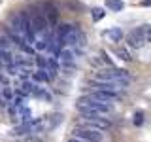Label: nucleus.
<instances>
[{
	"mask_svg": "<svg viewBox=\"0 0 151 142\" xmlns=\"http://www.w3.org/2000/svg\"><path fill=\"white\" fill-rule=\"evenodd\" d=\"M115 53L119 55V57H121L123 61H130V55H129V51H127V49H117Z\"/></svg>",
	"mask_w": 151,
	"mask_h": 142,
	"instance_id": "f3484780",
	"label": "nucleus"
},
{
	"mask_svg": "<svg viewBox=\"0 0 151 142\" xmlns=\"http://www.w3.org/2000/svg\"><path fill=\"white\" fill-rule=\"evenodd\" d=\"M142 6H151V0H145V2H142Z\"/></svg>",
	"mask_w": 151,
	"mask_h": 142,
	"instance_id": "393cba45",
	"label": "nucleus"
},
{
	"mask_svg": "<svg viewBox=\"0 0 151 142\" xmlns=\"http://www.w3.org/2000/svg\"><path fill=\"white\" fill-rule=\"evenodd\" d=\"M57 15H59V13H57V9H49V13H47V17H49L51 21H55Z\"/></svg>",
	"mask_w": 151,
	"mask_h": 142,
	"instance_id": "aec40b11",
	"label": "nucleus"
},
{
	"mask_svg": "<svg viewBox=\"0 0 151 142\" xmlns=\"http://www.w3.org/2000/svg\"><path fill=\"white\" fill-rule=\"evenodd\" d=\"M144 34H145V42H151V25H144Z\"/></svg>",
	"mask_w": 151,
	"mask_h": 142,
	"instance_id": "a211bd4d",
	"label": "nucleus"
},
{
	"mask_svg": "<svg viewBox=\"0 0 151 142\" xmlns=\"http://www.w3.org/2000/svg\"><path fill=\"white\" fill-rule=\"evenodd\" d=\"M0 47L6 49V51H9V49H12V40H9L8 36H0Z\"/></svg>",
	"mask_w": 151,
	"mask_h": 142,
	"instance_id": "4468645a",
	"label": "nucleus"
},
{
	"mask_svg": "<svg viewBox=\"0 0 151 142\" xmlns=\"http://www.w3.org/2000/svg\"><path fill=\"white\" fill-rule=\"evenodd\" d=\"M0 63L6 64V66H13V64H15V61H13V55L9 53V51H6V49L0 47Z\"/></svg>",
	"mask_w": 151,
	"mask_h": 142,
	"instance_id": "1a4fd4ad",
	"label": "nucleus"
},
{
	"mask_svg": "<svg viewBox=\"0 0 151 142\" xmlns=\"http://www.w3.org/2000/svg\"><path fill=\"white\" fill-rule=\"evenodd\" d=\"M2 66H4V64H2V63H0V70H2Z\"/></svg>",
	"mask_w": 151,
	"mask_h": 142,
	"instance_id": "a878e982",
	"label": "nucleus"
},
{
	"mask_svg": "<svg viewBox=\"0 0 151 142\" xmlns=\"http://www.w3.org/2000/svg\"><path fill=\"white\" fill-rule=\"evenodd\" d=\"M136 125H142V112H136V120H134Z\"/></svg>",
	"mask_w": 151,
	"mask_h": 142,
	"instance_id": "412c9836",
	"label": "nucleus"
},
{
	"mask_svg": "<svg viewBox=\"0 0 151 142\" xmlns=\"http://www.w3.org/2000/svg\"><path fill=\"white\" fill-rule=\"evenodd\" d=\"M106 8H111V9H115V12H121V9L125 8V4H123V0H106Z\"/></svg>",
	"mask_w": 151,
	"mask_h": 142,
	"instance_id": "ddd939ff",
	"label": "nucleus"
},
{
	"mask_svg": "<svg viewBox=\"0 0 151 142\" xmlns=\"http://www.w3.org/2000/svg\"><path fill=\"white\" fill-rule=\"evenodd\" d=\"M59 59L63 61L64 64H74V51H72V47H64V49H60Z\"/></svg>",
	"mask_w": 151,
	"mask_h": 142,
	"instance_id": "6e6552de",
	"label": "nucleus"
},
{
	"mask_svg": "<svg viewBox=\"0 0 151 142\" xmlns=\"http://www.w3.org/2000/svg\"><path fill=\"white\" fill-rule=\"evenodd\" d=\"M91 87H93V91H104V93L121 95L125 83H119V82H96V80H93Z\"/></svg>",
	"mask_w": 151,
	"mask_h": 142,
	"instance_id": "20e7f679",
	"label": "nucleus"
},
{
	"mask_svg": "<svg viewBox=\"0 0 151 142\" xmlns=\"http://www.w3.org/2000/svg\"><path fill=\"white\" fill-rule=\"evenodd\" d=\"M32 76H34V80H36V82H49V80H51L45 68H40V70H38V72H34Z\"/></svg>",
	"mask_w": 151,
	"mask_h": 142,
	"instance_id": "f8f14e48",
	"label": "nucleus"
},
{
	"mask_svg": "<svg viewBox=\"0 0 151 142\" xmlns=\"http://www.w3.org/2000/svg\"><path fill=\"white\" fill-rule=\"evenodd\" d=\"M0 95L4 97V102H9L13 99V93H12V89H9V87H4L2 91H0Z\"/></svg>",
	"mask_w": 151,
	"mask_h": 142,
	"instance_id": "2eb2a0df",
	"label": "nucleus"
},
{
	"mask_svg": "<svg viewBox=\"0 0 151 142\" xmlns=\"http://www.w3.org/2000/svg\"><path fill=\"white\" fill-rule=\"evenodd\" d=\"M72 136H76V138H79L83 142H102V138H104L100 131H91V129H85V127H76Z\"/></svg>",
	"mask_w": 151,
	"mask_h": 142,
	"instance_id": "39448f33",
	"label": "nucleus"
},
{
	"mask_svg": "<svg viewBox=\"0 0 151 142\" xmlns=\"http://www.w3.org/2000/svg\"><path fill=\"white\" fill-rule=\"evenodd\" d=\"M45 70H47V74H49V78H55L57 72H59V64H57V61L53 59V57H49V59H47Z\"/></svg>",
	"mask_w": 151,
	"mask_h": 142,
	"instance_id": "9d476101",
	"label": "nucleus"
},
{
	"mask_svg": "<svg viewBox=\"0 0 151 142\" xmlns=\"http://www.w3.org/2000/svg\"><path fill=\"white\" fill-rule=\"evenodd\" d=\"M30 23H32V28H34L36 34H44V32L47 30V19H45V15H34L30 19Z\"/></svg>",
	"mask_w": 151,
	"mask_h": 142,
	"instance_id": "0eeeda50",
	"label": "nucleus"
},
{
	"mask_svg": "<svg viewBox=\"0 0 151 142\" xmlns=\"http://www.w3.org/2000/svg\"><path fill=\"white\" fill-rule=\"evenodd\" d=\"M25 142H40V138H34V136H28Z\"/></svg>",
	"mask_w": 151,
	"mask_h": 142,
	"instance_id": "5701e85b",
	"label": "nucleus"
},
{
	"mask_svg": "<svg viewBox=\"0 0 151 142\" xmlns=\"http://www.w3.org/2000/svg\"><path fill=\"white\" fill-rule=\"evenodd\" d=\"M81 117H83V125L85 129H91V131H106V129H110L111 127V123L106 120L104 116H100V114H93V112H89V114H81Z\"/></svg>",
	"mask_w": 151,
	"mask_h": 142,
	"instance_id": "7ed1b4c3",
	"label": "nucleus"
},
{
	"mask_svg": "<svg viewBox=\"0 0 151 142\" xmlns=\"http://www.w3.org/2000/svg\"><path fill=\"white\" fill-rule=\"evenodd\" d=\"M78 110L81 112V114H89V112H93V114H100V116H106V114H110V112L113 110V106H111V104H106V102L96 101V99L89 97V95H85V97H81V99L78 101Z\"/></svg>",
	"mask_w": 151,
	"mask_h": 142,
	"instance_id": "f257e3e1",
	"label": "nucleus"
},
{
	"mask_svg": "<svg viewBox=\"0 0 151 142\" xmlns=\"http://www.w3.org/2000/svg\"><path fill=\"white\" fill-rule=\"evenodd\" d=\"M96 82H119V83H129L130 82V74L123 68H111V70H100L94 76Z\"/></svg>",
	"mask_w": 151,
	"mask_h": 142,
	"instance_id": "f03ea898",
	"label": "nucleus"
},
{
	"mask_svg": "<svg viewBox=\"0 0 151 142\" xmlns=\"http://www.w3.org/2000/svg\"><path fill=\"white\" fill-rule=\"evenodd\" d=\"M145 42V34H144V25L142 27H136L127 34V44H129L132 49H140Z\"/></svg>",
	"mask_w": 151,
	"mask_h": 142,
	"instance_id": "423d86ee",
	"label": "nucleus"
},
{
	"mask_svg": "<svg viewBox=\"0 0 151 142\" xmlns=\"http://www.w3.org/2000/svg\"><path fill=\"white\" fill-rule=\"evenodd\" d=\"M104 17V9L102 8H94L93 9V19L94 21H98V19H102Z\"/></svg>",
	"mask_w": 151,
	"mask_h": 142,
	"instance_id": "dca6fc26",
	"label": "nucleus"
},
{
	"mask_svg": "<svg viewBox=\"0 0 151 142\" xmlns=\"http://www.w3.org/2000/svg\"><path fill=\"white\" fill-rule=\"evenodd\" d=\"M8 83V80H6V76H2L0 74V85H6Z\"/></svg>",
	"mask_w": 151,
	"mask_h": 142,
	"instance_id": "4be33fe9",
	"label": "nucleus"
},
{
	"mask_svg": "<svg viewBox=\"0 0 151 142\" xmlns=\"http://www.w3.org/2000/svg\"><path fill=\"white\" fill-rule=\"evenodd\" d=\"M68 142H83V140H79V138H76V136H72V138H68Z\"/></svg>",
	"mask_w": 151,
	"mask_h": 142,
	"instance_id": "b1692460",
	"label": "nucleus"
},
{
	"mask_svg": "<svg viewBox=\"0 0 151 142\" xmlns=\"http://www.w3.org/2000/svg\"><path fill=\"white\" fill-rule=\"evenodd\" d=\"M106 36L111 42H119L123 38V32H121V28H110V30H106Z\"/></svg>",
	"mask_w": 151,
	"mask_h": 142,
	"instance_id": "9b49d317",
	"label": "nucleus"
},
{
	"mask_svg": "<svg viewBox=\"0 0 151 142\" xmlns=\"http://www.w3.org/2000/svg\"><path fill=\"white\" fill-rule=\"evenodd\" d=\"M36 63H38V66H40V68H45V66H47V59H44V57H38Z\"/></svg>",
	"mask_w": 151,
	"mask_h": 142,
	"instance_id": "6ab92c4d",
	"label": "nucleus"
}]
</instances>
